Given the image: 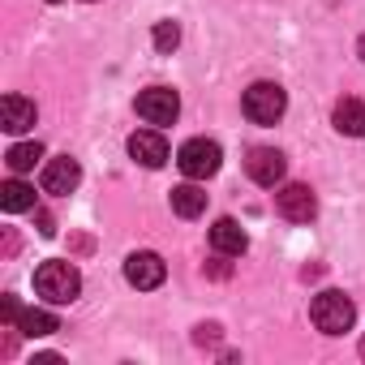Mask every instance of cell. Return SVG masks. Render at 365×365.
Segmentation results:
<instances>
[{
	"mask_svg": "<svg viewBox=\"0 0 365 365\" xmlns=\"http://www.w3.org/2000/svg\"><path fill=\"white\" fill-rule=\"evenodd\" d=\"M18 331H22V335H31V339H39V335L61 331V322H56V314H48V309H22Z\"/></svg>",
	"mask_w": 365,
	"mask_h": 365,
	"instance_id": "cell-16",
	"label": "cell"
},
{
	"mask_svg": "<svg viewBox=\"0 0 365 365\" xmlns=\"http://www.w3.org/2000/svg\"><path fill=\"white\" fill-rule=\"evenodd\" d=\"M35 103L22 99V95H5L0 99V125H5V133H26L35 125Z\"/></svg>",
	"mask_w": 365,
	"mask_h": 365,
	"instance_id": "cell-12",
	"label": "cell"
},
{
	"mask_svg": "<svg viewBox=\"0 0 365 365\" xmlns=\"http://www.w3.org/2000/svg\"><path fill=\"white\" fill-rule=\"evenodd\" d=\"M361 356H365V339H361Z\"/></svg>",
	"mask_w": 365,
	"mask_h": 365,
	"instance_id": "cell-22",
	"label": "cell"
},
{
	"mask_svg": "<svg viewBox=\"0 0 365 365\" xmlns=\"http://www.w3.org/2000/svg\"><path fill=\"white\" fill-rule=\"evenodd\" d=\"M245 172H250L254 185L275 190L279 180H284V172H288V163H284V155H279L275 146H254V150H250V159H245Z\"/></svg>",
	"mask_w": 365,
	"mask_h": 365,
	"instance_id": "cell-7",
	"label": "cell"
},
{
	"mask_svg": "<svg viewBox=\"0 0 365 365\" xmlns=\"http://www.w3.org/2000/svg\"><path fill=\"white\" fill-rule=\"evenodd\" d=\"M150 39H155L159 52H172V48L180 43V26H176V22H155V35H150Z\"/></svg>",
	"mask_w": 365,
	"mask_h": 365,
	"instance_id": "cell-18",
	"label": "cell"
},
{
	"mask_svg": "<svg viewBox=\"0 0 365 365\" xmlns=\"http://www.w3.org/2000/svg\"><path fill=\"white\" fill-rule=\"evenodd\" d=\"M220 163H224V150H220V142H211V138H190L185 146L176 150V168L185 172L190 180H207V176H215Z\"/></svg>",
	"mask_w": 365,
	"mask_h": 365,
	"instance_id": "cell-3",
	"label": "cell"
},
{
	"mask_svg": "<svg viewBox=\"0 0 365 365\" xmlns=\"http://www.w3.org/2000/svg\"><path fill=\"white\" fill-rule=\"evenodd\" d=\"M35 292L48 301V305H69V301H78V292H82V275H78V267L73 262H43L39 271H35Z\"/></svg>",
	"mask_w": 365,
	"mask_h": 365,
	"instance_id": "cell-1",
	"label": "cell"
},
{
	"mask_svg": "<svg viewBox=\"0 0 365 365\" xmlns=\"http://www.w3.org/2000/svg\"><path fill=\"white\" fill-rule=\"evenodd\" d=\"M211 250L220 258H241L250 250V237H245V228L237 220H215L211 224Z\"/></svg>",
	"mask_w": 365,
	"mask_h": 365,
	"instance_id": "cell-11",
	"label": "cell"
},
{
	"mask_svg": "<svg viewBox=\"0 0 365 365\" xmlns=\"http://www.w3.org/2000/svg\"><path fill=\"white\" fill-rule=\"evenodd\" d=\"M0 314H5V322H9V327H18L22 305H18V297H14V292H9V297H0Z\"/></svg>",
	"mask_w": 365,
	"mask_h": 365,
	"instance_id": "cell-19",
	"label": "cell"
},
{
	"mask_svg": "<svg viewBox=\"0 0 365 365\" xmlns=\"http://www.w3.org/2000/svg\"><path fill=\"white\" fill-rule=\"evenodd\" d=\"M48 5H56V0H48Z\"/></svg>",
	"mask_w": 365,
	"mask_h": 365,
	"instance_id": "cell-23",
	"label": "cell"
},
{
	"mask_svg": "<svg viewBox=\"0 0 365 365\" xmlns=\"http://www.w3.org/2000/svg\"><path fill=\"white\" fill-rule=\"evenodd\" d=\"M356 52H361V61H365V35H361V43H356Z\"/></svg>",
	"mask_w": 365,
	"mask_h": 365,
	"instance_id": "cell-21",
	"label": "cell"
},
{
	"mask_svg": "<svg viewBox=\"0 0 365 365\" xmlns=\"http://www.w3.org/2000/svg\"><path fill=\"white\" fill-rule=\"evenodd\" d=\"M275 211L288 220V224H309L314 215H318V198H314V190L309 185H279V194H275Z\"/></svg>",
	"mask_w": 365,
	"mask_h": 365,
	"instance_id": "cell-5",
	"label": "cell"
},
{
	"mask_svg": "<svg viewBox=\"0 0 365 365\" xmlns=\"http://www.w3.org/2000/svg\"><path fill=\"white\" fill-rule=\"evenodd\" d=\"M138 116L146 120V125H172L176 120V112H180V95L176 91H168V86H150V91H142L138 95Z\"/></svg>",
	"mask_w": 365,
	"mask_h": 365,
	"instance_id": "cell-6",
	"label": "cell"
},
{
	"mask_svg": "<svg viewBox=\"0 0 365 365\" xmlns=\"http://www.w3.org/2000/svg\"><path fill=\"white\" fill-rule=\"evenodd\" d=\"M129 155H133L142 168H163V163H168V142H163L159 129H138V133L129 138Z\"/></svg>",
	"mask_w": 365,
	"mask_h": 365,
	"instance_id": "cell-10",
	"label": "cell"
},
{
	"mask_svg": "<svg viewBox=\"0 0 365 365\" xmlns=\"http://www.w3.org/2000/svg\"><path fill=\"white\" fill-rule=\"evenodd\" d=\"M241 108H245V116H250L254 125H275V120L288 112V95H284V86H275V82H254V86L245 91Z\"/></svg>",
	"mask_w": 365,
	"mask_h": 365,
	"instance_id": "cell-4",
	"label": "cell"
},
{
	"mask_svg": "<svg viewBox=\"0 0 365 365\" xmlns=\"http://www.w3.org/2000/svg\"><path fill=\"white\" fill-rule=\"evenodd\" d=\"M309 318H314V327H318L322 335H344V331H352V322H356V305H352V297L327 288V292L314 297Z\"/></svg>",
	"mask_w": 365,
	"mask_h": 365,
	"instance_id": "cell-2",
	"label": "cell"
},
{
	"mask_svg": "<svg viewBox=\"0 0 365 365\" xmlns=\"http://www.w3.org/2000/svg\"><path fill=\"white\" fill-rule=\"evenodd\" d=\"M331 120H335L339 133H348V138H365V103H361V99H339L335 112H331Z\"/></svg>",
	"mask_w": 365,
	"mask_h": 365,
	"instance_id": "cell-13",
	"label": "cell"
},
{
	"mask_svg": "<svg viewBox=\"0 0 365 365\" xmlns=\"http://www.w3.org/2000/svg\"><path fill=\"white\" fill-rule=\"evenodd\" d=\"M5 159H9V168H14V172H31V168L43 159V146H39V142H18V146H9V155H5Z\"/></svg>",
	"mask_w": 365,
	"mask_h": 365,
	"instance_id": "cell-17",
	"label": "cell"
},
{
	"mask_svg": "<svg viewBox=\"0 0 365 365\" xmlns=\"http://www.w3.org/2000/svg\"><path fill=\"white\" fill-rule=\"evenodd\" d=\"M163 275H168V267H163V258H159V254H150V250H138V254H129V258H125V279H129L133 288H142V292L159 288V284H163Z\"/></svg>",
	"mask_w": 365,
	"mask_h": 365,
	"instance_id": "cell-9",
	"label": "cell"
},
{
	"mask_svg": "<svg viewBox=\"0 0 365 365\" xmlns=\"http://www.w3.org/2000/svg\"><path fill=\"white\" fill-rule=\"evenodd\" d=\"M172 211H176L180 220H198V215L207 211V190H198L194 180H190V185H176V190H172Z\"/></svg>",
	"mask_w": 365,
	"mask_h": 365,
	"instance_id": "cell-14",
	"label": "cell"
},
{
	"mask_svg": "<svg viewBox=\"0 0 365 365\" xmlns=\"http://www.w3.org/2000/svg\"><path fill=\"white\" fill-rule=\"evenodd\" d=\"M78 180H82V168H78V159L73 155H56V159H48L43 163V194H52V198H65V194H73L78 190Z\"/></svg>",
	"mask_w": 365,
	"mask_h": 365,
	"instance_id": "cell-8",
	"label": "cell"
},
{
	"mask_svg": "<svg viewBox=\"0 0 365 365\" xmlns=\"http://www.w3.org/2000/svg\"><path fill=\"white\" fill-rule=\"evenodd\" d=\"M194 339H198V344H215V339H220V327H215V322H211V327H198Z\"/></svg>",
	"mask_w": 365,
	"mask_h": 365,
	"instance_id": "cell-20",
	"label": "cell"
},
{
	"mask_svg": "<svg viewBox=\"0 0 365 365\" xmlns=\"http://www.w3.org/2000/svg\"><path fill=\"white\" fill-rule=\"evenodd\" d=\"M0 207H5L9 215H18V211H35V185H26V180H5L0 185Z\"/></svg>",
	"mask_w": 365,
	"mask_h": 365,
	"instance_id": "cell-15",
	"label": "cell"
}]
</instances>
